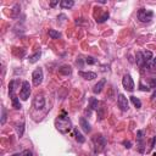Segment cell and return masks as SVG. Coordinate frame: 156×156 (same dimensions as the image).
<instances>
[{"mask_svg": "<svg viewBox=\"0 0 156 156\" xmlns=\"http://www.w3.org/2000/svg\"><path fill=\"white\" fill-rule=\"evenodd\" d=\"M73 133H74V138H76V140H77L78 143L83 144V143L85 141V138L82 135V133L78 130V128H74V129H73Z\"/></svg>", "mask_w": 156, "mask_h": 156, "instance_id": "obj_15", "label": "cell"}, {"mask_svg": "<svg viewBox=\"0 0 156 156\" xmlns=\"http://www.w3.org/2000/svg\"><path fill=\"white\" fill-rule=\"evenodd\" d=\"M150 88L156 89V78H151L150 79Z\"/></svg>", "mask_w": 156, "mask_h": 156, "instance_id": "obj_30", "label": "cell"}, {"mask_svg": "<svg viewBox=\"0 0 156 156\" xmlns=\"http://www.w3.org/2000/svg\"><path fill=\"white\" fill-rule=\"evenodd\" d=\"M58 73H61V74H63V76H68V74L72 73V68H71V66H68V65H63V66H61V67L58 68Z\"/></svg>", "mask_w": 156, "mask_h": 156, "instance_id": "obj_13", "label": "cell"}, {"mask_svg": "<svg viewBox=\"0 0 156 156\" xmlns=\"http://www.w3.org/2000/svg\"><path fill=\"white\" fill-rule=\"evenodd\" d=\"M122 84H123V88L128 91H133L134 90V82H133V78L130 77V74H124L123 78H122Z\"/></svg>", "mask_w": 156, "mask_h": 156, "instance_id": "obj_6", "label": "cell"}, {"mask_svg": "<svg viewBox=\"0 0 156 156\" xmlns=\"http://www.w3.org/2000/svg\"><path fill=\"white\" fill-rule=\"evenodd\" d=\"M146 66L151 72H156V57H152L149 62H146Z\"/></svg>", "mask_w": 156, "mask_h": 156, "instance_id": "obj_17", "label": "cell"}, {"mask_svg": "<svg viewBox=\"0 0 156 156\" xmlns=\"http://www.w3.org/2000/svg\"><path fill=\"white\" fill-rule=\"evenodd\" d=\"M117 105H118V107L121 108V111H127V110L129 108L128 100H127V98H126L123 94H118V98H117Z\"/></svg>", "mask_w": 156, "mask_h": 156, "instance_id": "obj_8", "label": "cell"}, {"mask_svg": "<svg viewBox=\"0 0 156 156\" xmlns=\"http://www.w3.org/2000/svg\"><path fill=\"white\" fill-rule=\"evenodd\" d=\"M155 143H156V136H152V138H151V140H150V144H149V147H147L146 152H150V151L154 149V146H155Z\"/></svg>", "mask_w": 156, "mask_h": 156, "instance_id": "obj_24", "label": "cell"}, {"mask_svg": "<svg viewBox=\"0 0 156 156\" xmlns=\"http://www.w3.org/2000/svg\"><path fill=\"white\" fill-rule=\"evenodd\" d=\"M130 101L133 102V105H134L136 108H140V107H141V101H140L136 96H130Z\"/></svg>", "mask_w": 156, "mask_h": 156, "instance_id": "obj_20", "label": "cell"}, {"mask_svg": "<svg viewBox=\"0 0 156 156\" xmlns=\"http://www.w3.org/2000/svg\"><path fill=\"white\" fill-rule=\"evenodd\" d=\"M40 55H41L40 52H35L34 55H32V56L29 57V62H30V63H34V62H37V61L39 60V57H40Z\"/></svg>", "mask_w": 156, "mask_h": 156, "instance_id": "obj_22", "label": "cell"}, {"mask_svg": "<svg viewBox=\"0 0 156 156\" xmlns=\"http://www.w3.org/2000/svg\"><path fill=\"white\" fill-rule=\"evenodd\" d=\"M107 18H108V12H105L101 17H99V18L96 20V22H98V23H102V22H105Z\"/></svg>", "mask_w": 156, "mask_h": 156, "instance_id": "obj_27", "label": "cell"}, {"mask_svg": "<svg viewBox=\"0 0 156 156\" xmlns=\"http://www.w3.org/2000/svg\"><path fill=\"white\" fill-rule=\"evenodd\" d=\"M93 144H94L95 152H101L106 146V138L102 134H95L93 136Z\"/></svg>", "mask_w": 156, "mask_h": 156, "instance_id": "obj_2", "label": "cell"}, {"mask_svg": "<svg viewBox=\"0 0 156 156\" xmlns=\"http://www.w3.org/2000/svg\"><path fill=\"white\" fill-rule=\"evenodd\" d=\"M78 74H79L82 78L87 79V80H91V79H95V78L98 77V74H96L95 72H90V71H88V72H85V71H79Z\"/></svg>", "mask_w": 156, "mask_h": 156, "instance_id": "obj_10", "label": "cell"}, {"mask_svg": "<svg viewBox=\"0 0 156 156\" xmlns=\"http://www.w3.org/2000/svg\"><path fill=\"white\" fill-rule=\"evenodd\" d=\"M29 95H30V85H29V82L24 80V82H22V85H21L20 98H21V100L26 101V100H28Z\"/></svg>", "mask_w": 156, "mask_h": 156, "instance_id": "obj_4", "label": "cell"}, {"mask_svg": "<svg viewBox=\"0 0 156 156\" xmlns=\"http://www.w3.org/2000/svg\"><path fill=\"white\" fill-rule=\"evenodd\" d=\"M79 124H80L82 129H83L85 133H90V130H91V127H90V123L88 122V119H87V118H84V117H80V118H79Z\"/></svg>", "mask_w": 156, "mask_h": 156, "instance_id": "obj_12", "label": "cell"}, {"mask_svg": "<svg viewBox=\"0 0 156 156\" xmlns=\"http://www.w3.org/2000/svg\"><path fill=\"white\" fill-rule=\"evenodd\" d=\"M56 4H57V1H52V2H51V4H50V6H55V5H56Z\"/></svg>", "mask_w": 156, "mask_h": 156, "instance_id": "obj_33", "label": "cell"}, {"mask_svg": "<svg viewBox=\"0 0 156 156\" xmlns=\"http://www.w3.org/2000/svg\"><path fill=\"white\" fill-rule=\"evenodd\" d=\"M20 84V82L18 80H16V79H13V80H11L10 82V84H9V94H10V96H11V99H13V98H16V89H17V85Z\"/></svg>", "mask_w": 156, "mask_h": 156, "instance_id": "obj_9", "label": "cell"}, {"mask_svg": "<svg viewBox=\"0 0 156 156\" xmlns=\"http://www.w3.org/2000/svg\"><path fill=\"white\" fill-rule=\"evenodd\" d=\"M55 127H56V129H57L60 133L66 134V133H68V132L72 129V122H71V119H69L67 116L62 115V116H58V117L56 118V121H55Z\"/></svg>", "mask_w": 156, "mask_h": 156, "instance_id": "obj_1", "label": "cell"}, {"mask_svg": "<svg viewBox=\"0 0 156 156\" xmlns=\"http://www.w3.org/2000/svg\"><path fill=\"white\" fill-rule=\"evenodd\" d=\"M152 17H154V12H152L151 10L140 9V10L138 11V18H139V21L143 22V23L150 22V21L152 20Z\"/></svg>", "mask_w": 156, "mask_h": 156, "instance_id": "obj_3", "label": "cell"}, {"mask_svg": "<svg viewBox=\"0 0 156 156\" xmlns=\"http://www.w3.org/2000/svg\"><path fill=\"white\" fill-rule=\"evenodd\" d=\"M12 100V105H13V107L16 108V110H20L22 106H21V104H20V101H18V98L16 96V98H13V99H11Z\"/></svg>", "mask_w": 156, "mask_h": 156, "instance_id": "obj_23", "label": "cell"}, {"mask_svg": "<svg viewBox=\"0 0 156 156\" xmlns=\"http://www.w3.org/2000/svg\"><path fill=\"white\" fill-rule=\"evenodd\" d=\"M152 99H155L156 98V89H155V91H154V94H152V96H151Z\"/></svg>", "mask_w": 156, "mask_h": 156, "instance_id": "obj_34", "label": "cell"}, {"mask_svg": "<svg viewBox=\"0 0 156 156\" xmlns=\"http://www.w3.org/2000/svg\"><path fill=\"white\" fill-rule=\"evenodd\" d=\"M49 37L51 38V39H58L60 37H61V33L60 32H57V30H55V29H49Z\"/></svg>", "mask_w": 156, "mask_h": 156, "instance_id": "obj_18", "label": "cell"}, {"mask_svg": "<svg viewBox=\"0 0 156 156\" xmlns=\"http://www.w3.org/2000/svg\"><path fill=\"white\" fill-rule=\"evenodd\" d=\"M6 122V108L2 107L1 108V124H5Z\"/></svg>", "mask_w": 156, "mask_h": 156, "instance_id": "obj_29", "label": "cell"}, {"mask_svg": "<svg viewBox=\"0 0 156 156\" xmlns=\"http://www.w3.org/2000/svg\"><path fill=\"white\" fill-rule=\"evenodd\" d=\"M136 65L138 66H144V65H146V62H145V58H144V54L141 52V51H138L136 52Z\"/></svg>", "mask_w": 156, "mask_h": 156, "instance_id": "obj_14", "label": "cell"}, {"mask_svg": "<svg viewBox=\"0 0 156 156\" xmlns=\"http://www.w3.org/2000/svg\"><path fill=\"white\" fill-rule=\"evenodd\" d=\"M43 78H44V76H43V69H41L40 67L33 71V73H32V80H33V84H34L35 87H38V85L41 84Z\"/></svg>", "mask_w": 156, "mask_h": 156, "instance_id": "obj_5", "label": "cell"}, {"mask_svg": "<svg viewBox=\"0 0 156 156\" xmlns=\"http://www.w3.org/2000/svg\"><path fill=\"white\" fill-rule=\"evenodd\" d=\"M105 84H106V79H105V78H101V79L94 85V88H93V93H94V94H100L101 90H102V88L105 87Z\"/></svg>", "mask_w": 156, "mask_h": 156, "instance_id": "obj_11", "label": "cell"}, {"mask_svg": "<svg viewBox=\"0 0 156 156\" xmlns=\"http://www.w3.org/2000/svg\"><path fill=\"white\" fill-rule=\"evenodd\" d=\"M144 54V58H145V62H149L151 58H152V52L151 51H145V52H143Z\"/></svg>", "mask_w": 156, "mask_h": 156, "instance_id": "obj_25", "label": "cell"}, {"mask_svg": "<svg viewBox=\"0 0 156 156\" xmlns=\"http://www.w3.org/2000/svg\"><path fill=\"white\" fill-rule=\"evenodd\" d=\"M12 156H23V152L22 154H13Z\"/></svg>", "mask_w": 156, "mask_h": 156, "instance_id": "obj_35", "label": "cell"}, {"mask_svg": "<svg viewBox=\"0 0 156 156\" xmlns=\"http://www.w3.org/2000/svg\"><path fill=\"white\" fill-rule=\"evenodd\" d=\"M16 132H17V134H18L20 138L23 135V132H24V123H23V122L20 123V124H17V127H16Z\"/></svg>", "mask_w": 156, "mask_h": 156, "instance_id": "obj_19", "label": "cell"}, {"mask_svg": "<svg viewBox=\"0 0 156 156\" xmlns=\"http://www.w3.org/2000/svg\"><path fill=\"white\" fill-rule=\"evenodd\" d=\"M123 145L127 147V149H129V147H132V143L129 141V140H124L123 141Z\"/></svg>", "mask_w": 156, "mask_h": 156, "instance_id": "obj_31", "label": "cell"}, {"mask_svg": "<svg viewBox=\"0 0 156 156\" xmlns=\"http://www.w3.org/2000/svg\"><path fill=\"white\" fill-rule=\"evenodd\" d=\"M89 104H90V107H91L93 110H98V108H99V102H98V100H96L95 98H90Z\"/></svg>", "mask_w": 156, "mask_h": 156, "instance_id": "obj_21", "label": "cell"}, {"mask_svg": "<svg viewBox=\"0 0 156 156\" xmlns=\"http://www.w3.org/2000/svg\"><path fill=\"white\" fill-rule=\"evenodd\" d=\"M98 112H99V119H102L105 117V106L102 105L101 107L98 108Z\"/></svg>", "mask_w": 156, "mask_h": 156, "instance_id": "obj_26", "label": "cell"}, {"mask_svg": "<svg viewBox=\"0 0 156 156\" xmlns=\"http://www.w3.org/2000/svg\"><path fill=\"white\" fill-rule=\"evenodd\" d=\"M23 156H33V154H32V151H29V150H24V151H23Z\"/></svg>", "mask_w": 156, "mask_h": 156, "instance_id": "obj_32", "label": "cell"}, {"mask_svg": "<svg viewBox=\"0 0 156 156\" xmlns=\"http://www.w3.org/2000/svg\"><path fill=\"white\" fill-rule=\"evenodd\" d=\"M73 5H74V1L73 0H62L60 2L61 9H71Z\"/></svg>", "mask_w": 156, "mask_h": 156, "instance_id": "obj_16", "label": "cell"}, {"mask_svg": "<svg viewBox=\"0 0 156 156\" xmlns=\"http://www.w3.org/2000/svg\"><path fill=\"white\" fill-rule=\"evenodd\" d=\"M45 106V98L41 94L35 95V98L33 99V107L35 110H41Z\"/></svg>", "mask_w": 156, "mask_h": 156, "instance_id": "obj_7", "label": "cell"}, {"mask_svg": "<svg viewBox=\"0 0 156 156\" xmlns=\"http://www.w3.org/2000/svg\"><path fill=\"white\" fill-rule=\"evenodd\" d=\"M85 63L94 65V63H96V58H94L93 56H88V57H85Z\"/></svg>", "mask_w": 156, "mask_h": 156, "instance_id": "obj_28", "label": "cell"}]
</instances>
